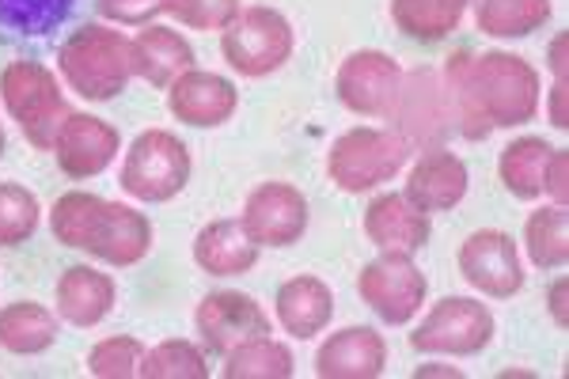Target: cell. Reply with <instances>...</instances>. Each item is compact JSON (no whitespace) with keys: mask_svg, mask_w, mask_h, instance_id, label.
Listing matches in <instances>:
<instances>
[{"mask_svg":"<svg viewBox=\"0 0 569 379\" xmlns=\"http://www.w3.org/2000/svg\"><path fill=\"white\" fill-rule=\"evenodd\" d=\"M456 110V133L467 141H486L493 129L528 126L539 114L543 80L528 58L505 50H456L440 72Z\"/></svg>","mask_w":569,"mask_h":379,"instance_id":"1","label":"cell"},{"mask_svg":"<svg viewBox=\"0 0 569 379\" xmlns=\"http://www.w3.org/2000/svg\"><path fill=\"white\" fill-rule=\"evenodd\" d=\"M50 232L61 247L84 251L118 270L144 262L156 243L152 220L141 209L107 201L88 190H69L50 206Z\"/></svg>","mask_w":569,"mask_h":379,"instance_id":"2","label":"cell"},{"mask_svg":"<svg viewBox=\"0 0 569 379\" xmlns=\"http://www.w3.org/2000/svg\"><path fill=\"white\" fill-rule=\"evenodd\" d=\"M58 69L69 91L88 103H110L133 80V42L107 23H84L61 42Z\"/></svg>","mask_w":569,"mask_h":379,"instance_id":"3","label":"cell"},{"mask_svg":"<svg viewBox=\"0 0 569 379\" xmlns=\"http://www.w3.org/2000/svg\"><path fill=\"white\" fill-rule=\"evenodd\" d=\"M410 152H415V144L402 133H395V129H346L327 152V179L342 193L361 198L369 190H380L383 182H391L395 174L407 168Z\"/></svg>","mask_w":569,"mask_h":379,"instance_id":"4","label":"cell"},{"mask_svg":"<svg viewBox=\"0 0 569 379\" xmlns=\"http://www.w3.org/2000/svg\"><path fill=\"white\" fill-rule=\"evenodd\" d=\"M0 103H4L8 118L20 126L23 141L39 152H50L53 137H58L61 122L69 114L66 91L53 69L42 61H12L0 72Z\"/></svg>","mask_w":569,"mask_h":379,"instance_id":"5","label":"cell"},{"mask_svg":"<svg viewBox=\"0 0 569 379\" xmlns=\"http://www.w3.org/2000/svg\"><path fill=\"white\" fill-rule=\"evenodd\" d=\"M190 148L171 129H144L137 133L122 160V190L141 206H163L176 201L190 182Z\"/></svg>","mask_w":569,"mask_h":379,"instance_id":"6","label":"cell"},{"mask_svg":"<svg viewBox=\"0 0 569 379\" xmlns=\"http://www.w3.org/2000/svg\"><path fill=\"white\" fill-rule=\"evenodd\" d=\"M292 50H297V31L289 16L266 4L240 8V16L220 31V53L228 69L240 72L243 80L273 77L292 58Z\"/></svg>","mask_w":569,"mask_h":379,"instance_id":"7","label":"cell"},{"mask_svg":"<svg viewBox=\"0 0 569 379\" xmlns=\"http://www.w3.org/2000/svg\"><path fill=\"white\" fill-rule=\"evenodd\" d=\"M493 341V311L475 296H445L410 335V349L426 357H479Z\"/></svg>","mask_w":569,"mask_h":379,"instance_id":"8","label":"cell"},{"mask_svg":"<svg viewBox=\"0 0 569 379\" xmlns=\"http://www.w3.org/2000/svg\"><path fill=\"white\" fill-rule=\"evenodd\" d=\"M429 281L418 270L415 255L380 251L357 273V296L372 308V316L388 327H407L426 308Z\"/></svg>","mask_w":569,"mask_h":379,"instance_id":"9","label":"cell"},{"mask_svg":"<svg viewBox=\"0 0 569 379\" xmlns=\"http://www.w3.org/2000/svg\"><path fill=\"white\" fill-rule=\"evenodd\" d=\"M240 228L247 232L254 247H292L300 243L311 225V209H308V198L300 187L292 182H281V179H270V182H259L243 201V212L240 217Z\"/></svg>","mask_w":569,"mask_h":379,"instance_id":"10","label":"cell"},{"mask_svg":"<svg viewBox=\"0 0 569 379\" xmlns=\"http://www.w3.org/2000/svg\"><path fill=\"white\" fill-rule=\"evenodd\" d=\"M402 64L383 50H353L338 64L335 91L357 118H391L402 91Z\"/></svg>","mask_w":569,"mask_h":379,"instance_id":"11","label":"cell"},{"mask_svg":"<svg viewBox=\"0 0 569 379\" xmlns=\"http://www.w3.org/2000/svg\"><path fill=\"white\" fill-rule=\"evenodd\" d=\"M456 266H460L463 281L475 292L490 296V300H512L528 281L517 239L501 232V228H479V232L467 236L460 243V255H456Z\"/></svg>","mask_w":569,"mask_h":379,"instance_id":"12","label":"cell"},{"mask_svg":"<svg viewBox=\"0 0 569 379\" xmlns=\"http://www.w3.org/2000/svg\"><path fill=\"white\" fill-rule=\"evenodd\" d=\"M391 118L399 122L395 133H402L410 144L433 148L445 141L448 133H456V110L448 99V88L437 72L418 69L410 77H402L399 103H395Z\"/></svg>","mask_w":569,"mask_h":379,"instance_id":"13","label":"cell"},{"mask_svg":"<svg viewBox=\"0 0 569 379\" xmlns=\"http://www.w3.org/2000/svg\"><path fill=\"white\" fill-rule=\"evenodd\" d=\"M194 327L201 335V346H206L209 353H217V357H224L228 349H236L247 338L273 335L270 311H266L254 296L232 292V289L201 296V303L194 311Z\"/></svg>","mask_w":569,"mask_h":379,"instance_id":"14","label":"cell"},{"mask_svg":"<svg viewBox=\"0 0 569 379\" xmlns=\"http://www.w3.org/2000/svg\"><path fill=\"white\" fill-rule=\"evenodd\" d=\"M118 148H122V137L118 129L107 122V118H96L88 110H69L66 122H61L58 137H53V160H58L61 174L84 182L103 174L110 163H114Z\"/></svg>","mask_w":569,"mask_h":379,"instance_id":"15","label":"cell"},{"mask_svg":"<svg viewBox=\"0 0 569 379\" xmlns=\"http://www.w3.org/2000/svg\"><path fill=\"white\" fill-rule=\"evenodd\" d=\"M168 110L171 118L194 129H217L232 122V114L240 110V91L228 77L206 69H187L182 77L171 80L168 88Z\"/></svg>","mask_w":569,"mask_h":379,"instance_id":"16","label":"cell"},{"mask_svg":"<svg viewBox=\"0 0 569 379\" xmlns=\"http://www.w3.org/2000/svg\"><path fill=\"white\" fill-rule=\"evenodd\" d=\"M471 190V171H467L463 156L448 152L445 144H433L410 163L407 174V201H415L421 212H448L456 209Z\"/></svg>","mask_w":569,"mask_h":379,"instance_id":"17","label":"cell"},{"mask_svg":"<svg viewBox=\"0 0 569 379\" xmlns=\"http://www.w3.org/2000/svg\"><path fill=\"white\" fill-rule=\"evenodd\" d=\"M365 239L376 251H399V255H418L433 236V220L429 212H421L415 201H407V193H380L365 209Z\"/></svg>","mask_w":569,"mask_h":379,"instance_id":"18","label":"cell"},{"mask_svg":"<svg viewBox=\"0 0 569 379\" xmlns=\"http://www.w3.org/2000/svg\"><path fill=\"white\" fill-rule=\"evenodd\" d=\"M388 368V341L372 327L335 330L316 353L319 379H380Z\"/></svg>","mask_w":569,"mask_h":379,"instance_id":"19","label":"cell"},{"mask_svg":"<svg viewBox=\"0 0 569 379\" xmlns=\"http://www.w3.org/2000/svg\"><path fill=\"white\" fill-rule=\"evenodd\" d=\"M273 316H278V327L289 338L311 341L323 335L330 319H335V292H330L323 277H289L278 289V296H273Z\"/></svg>","mask_w":569,"mask_h":379,"instance_id":"20","label":"cell"},{"mask_svg":"<svg viewBox=\"0 0 569 379\" xmlns=\"http://www.w3.org/2000/svg\"><path fill=\"white\" fill-rule=\"evenodd\" d=\"M53 300H58V319L77 330L99 327L118 300L114 277L96 270V266H69L53 285Z\"/></svg>","mask_w":569,"mask_h":379,"instance_id":"21","label":"cell"},{"mask_svg":"<svg viewBox=\"0 0 569 379\" xmlns=\"http://www.w3.org/2000/svg\"><path fill=\"white\" fill-rule=\"evenodd\" d=\"M133 77L144 80L156 91H168L171 80L194 69V46L182 39L179 31L160 23H144L133 34Z\"/></svg>","mask_w":569,"mask_h":379,"instance_id":"22","label":"cell"},{"mask_svg":"<svg viewBox=\"0 0 569 379\" xmlns=\"http://www.w3.org/2000/svg\"><path fill=\"white\" fill-rule=\"evenodd\" d=\"M194 266L209 277H243L259 266V247L247 239L240 220H209L194 236Z\"/></svg>","mask_w":569,"mask_h":379,"instance_id":"23","label":"cell"},{"mask_svg":"<svg viewBox=\"0 0 569 379\" xmlns=\"http://www.w3.org/2000/svg\"><path fill=\"white\" fill-rule=\"evenodd\" d=\"M58 341V316L34 300H12L0 308V349L12 357H39Z\"/></svg>","mask_w":569,"mask_h":379,"instance_id":"24","label":"cell"},{"mask_svg":"<svg viewBox=\"0 0 569 379\" xmlns=\"http://www.w3.org/2000/svg\"><path fill=\"white\" fill-rule=\"evenodd\" d=\"M555 16L550 0H475V27L486 39H528Z\"/></svg>","mask_w":569,"mask_h":379,"instance_id":"25","label":"cell"},{"mask_svg":"<svg viewBox=\"0 0 569 379\" xmlns=\"http://www.w3.org/2000/svg\"><path fill=\"white\" fill-rule=\"evenodd\" d=\"M550 152H555V144H547L543 137H531V133L509 141L501 148V160H498L501 187L517 201L543 198V171H547Z\"/></svg>","mask_w":569,"mask_h":379,"instance_id":"26","label":"cell"},{"mask_svg":"<svg viewBox=\"0 0 569 379\" xmlns=\"http://www.w3.org/2000/svg\"><path fill=\"white\" fill-rule=\"evenodd\" d=\"M475 0H391V23L415 42H440L463 23Z\"/></svg>","mask_w":569,"mask_h":379,"instance_id":"27","label":"cell"},{"mask_svg":"<svg viewBox=\"0 0 569 379\" xmlns=\"http://www.w3.org/2000/svg\"><path fill=\"white\" fill-rule=\"evenodd\" d=\"M292 372H297L292 349L270 335L247 338L236 349H228L224 368H220L224 379H289Z\"/></svg>","mask_w":569,"mask_h":379,"instance_id":"28","label":"cell"},{"mask_svg":"<svg viewBox=\"0 0 569 379\" xmlns=\"http://www.w3.org/2000/svg\"><path fill=\"white\" fill-rule=\"evenodd\" d=\"M569 217L566 206H543L528 217L525 225V251L536 270L558 273L569 262Z\"/></svg>","mask_w":569,"mask_h":379,"instance_id":"29","label":"cell"},{"mask_svg":"<svg viewBox=\"0 0 569 379\" xmlns=\"http://www.w3.org/2000/svg\"><path fill=\"white\" fill-rule=\"evenodd\" d=\"M72 8L77 0H0V39H46Z\"/></svg>","mask_w":569,"mask_h":379,"instance_id":"30","label":"cell"},{"mask_svg":"<svg viewBox=\"0 0 569 379\" xmlns=\"http://www.w3.org/2000/svg\"><path fill=\"white\" fill-rule=\"evenodd\" d=\"M213 368L206 365V353L194 346V341L182 338H168L160 346L144 349L141 368L137 376L141 379H206Z\"/></svg>","mask_w":569,"mask_h":379,"instance_id":"31","label":"cell"},{"mask_svg":"<svg viewBox=\"0 0 569 379\" xmlns=\"http://www.w3.org/2000/svg\"><path fill=\"white\" fill-rule=\"evenodd\" d=\"M42 206L31 190L20 182H0V247H23L39 232Z\"/></svg>","mask_w":569,"mask_h":379,"instance_id":"32","label":"cell"},{"mask_svg":"<svg viewBox=\"0 0 569 379\" xmlns=\"http://www.w3.org/2000/svg\"><path fill=\"white\" fill-rule=\"evenodd\" d=\"M144 346L130 335H110L96 341L88 353V376L96 379H133L141 368Z\"/></svg>","mask_w":569,"mask_h":379,"instance_id":"33","label":"cell"},{"mask_svg":"<svg viewBox=\"0 0 569 379\" xmlns=\"http://www.w3.org/2000/svg\"><path fill=\"white\" fill-rule=\"evenodd\" d=\"M240 0H171L168 16L187 31H224L240 16Z\"/></svg>","mask_w":569,"mask_h":379,"instance_id":"34","label":"cell"},{"mask_svg":"<svg viewBox=\"0 0 569 379\" xmlns=\"http://www.w3.org/2000/svg\"><path fill=\"white\" fill-rule=\"evenodd\" d=\"M168 4L171 0H96L99 16H103L107 23H118V27L152 23L156 16H168Z\"/></svg>","mask_w":569,"mask_h":379,"instance_id":"35","label":"cell"},{"mask_svg":"<svg viewBox=\"0 0 569 379\" xmlns=\"http://www.w3.org/2000/svg\"><path fill=\"white\" fill-rule=\"evenodd\" d=\"M543 193L555 206H569V148H555L543 171Z\"/></svg>","mask_w":569,"mask_h":379,"instance_id":"36","label":"cell"},{"mask_svg":"<svg viewBox=\"0 0 569 379\" xmlns=\"http://www.w3.org/2000/svg\"><path fill=\"white\" fill-rule=\"evenodd\" d=\"M566 77H555V84L547 91V122L558 129V133H566L569 129V114H566Z\"/></svg>","mask_w":569,"mask_h":379,"instance_id":"37","label":"cell"},{"mask_svg":"<svg viewBox=\"0 0 569 379\" xmlns=\"http://www.w3.org/2000/svg\"><path fill=\"white\" fill-rule=\"evenodd\" d=\"M566 277H555L550 281V289H547V308H550V319H555V327L558 330H566L569 327V311H566Z\"/></svg>","mask_w":569,"mask_h":379,"instance_id":"38","label":"cell"},{"mask_svg":"<svg viewBox=\"0 0 569 379\" xmlns=\"http://www.w3.org/2000/svg\"><path fill=\"white\" fill-rule=\"evenodd\" d=\"M566 31H558L555 39H550V50H547V64L555 77H566Z\"/></svg>","mask_w":569,"mask_h":379,"instance_id":"39","label":"cell"},{"mask_svg":"<svg viewBox=\"0 0 569 379\" xmlns=\"http://www.w3.org/2000/svg\"><path fill=\"white\" fill-rule=\"evenodd\" d=\"M415 376H418V379H426V376H452V379H463V368H456V365H421V368H415Z\"/></svg>","mask_w":569,"mask_h":379,"instance_id":"40","label":"cell"},{"mask_svg":"<svg viewBox=\"0 0 569 379\" xmlns=\"http://www.w3.org/2000/svg\"><path fill=\"white\" fill-rule=\"evenodd\" d=\"M0 156H4V129H0Z\"/></svg>","mask_w":569,"mask_h":379,"instance_id":"41","label":"cell"}]
</instances>
